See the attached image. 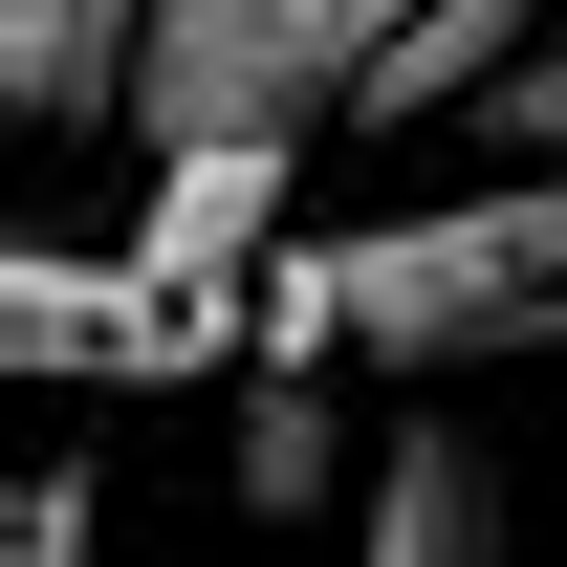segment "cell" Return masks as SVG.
Here are the masks:
<instances>
[{
  "mask_svg": "<svg viewBox=\"0 0 567 567\" xmlns=\"http://www.w3.org/2000/svg\"><path fill=\"white\" fill-rule=\"evenodd\" d=\"M350 567H524V502H502V458L415 415L393 458H371V502H350Z\"/></svg>",
  "mask_w": 567,
  "mask_h": 567,
  "instance_id": "obj_6",
  "label": "cell"
},
{
  "mask_svg": "<svg viewBox=\"0 0 567 567\" xmlns=\"http://www.w3.org/2000/svg\"><path fill=\"white\" fill-rule=\"evenodd\" d=\"M0 350L44 371V393H175V371H240V328L153 306V284L87 262V240H22V262H0Z\"/></svg>",
  "mask_w": 567,
  "mask_h": 567,
  "instance_id": "obj_3",
  "label": "cell"
},
{
  "mask_svg": "<svg viewBox=\"0 0 567 567\" xmlns=\"http://www.w3.org/2000/svg\"><path fill=\"white\" fill-rule=\"evenodd\" d=\"M306 502H371L350 415H328V371H240V524H306Z\"/></svg>",
  "mask_w": 567,
  "mask_h": 567,
  "instance_id": "obj_7",
  "label": "cell"
},
{
  "mask_svg": "<svg viewBox=\"0 0 567 567\" xmlns=\"http://www.w3.org/2000/svg\"><path fill=\"white\" fill-rule=\"evenodd\" d=\"M284 175L306 153H153V197H132V284L153 306H197V328H240L284 262Z\"/></svg>",
  "mask_w": 567,
  "mask_h": 567,
  "instance_id": "obj_4",
  "label": "cell"
},
{
  "mask_svg": "<svg viewBox=\"0 0 567 567\" xmlns=\"http://www.w3.org/2000/svg\"><path fill=\"white\" fill-rule=\"evenodd\" d=\"M415 22L436 0H175L153 87H132V153H306V132L371 110V66Z\"/></svg>",
  "mask_w": 567,
  "mask_h": 567,
  "instance_id": "obj_2",
  "label": "cell"
},
{
  "mask_svg": "<svg viewBox=\"0 0 567 567\" xmlns=\"http://www.w3.org/2000/svg\"><path fill=\"white\" fill-rule=\"evenodd\" d=\"M328 328L371 371H567V175H458L328 240Z\"/></svg>",
  "mask_w": 567,
  "mask_h": 567,
  "instance_id": "obj_1",
  "label": "cell"
},
{
  "mask_svg": "<svg viewBox=\"0 0 567 567\" xmlns=\"http://www.w3.org/2000/svg\"><path fill=\"white\" fill-rule=\"evenodd\" d=\"M0 567H87V458H44V481H22V524H0Z\"/></svg>",
  "mask_w": 567,
  "mask_h": 567,
  "instance_id": "obj_8",
  "label": "cell"
},
{
  "mask_svg": "<svg viewBox=\"0 0 567 567\" xmlns=\"http://www.w3.org/2000/svg\"><path fill=\"white\" fill-rule=\"evenodd\" d=\"M153 22H175V0H0V87H22V132H44V153L132 132V87H153Z\"/></svg>",
  "mask_w": 567,
  "mask_h": 567,
  "instance_id": "obj_5",
  "label": "cell"
}]
</instances>
